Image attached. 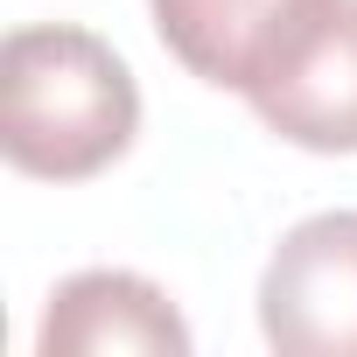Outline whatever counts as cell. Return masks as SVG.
I'll return each instance as SVG.
<instances>
[{"label": "cell", "instance_id": "277c9868", "mask_svg": "<svg viewBox=\"0 0 357 357\" xmlns=\"http://www.w3.org/2000/svg\"><path fill=\"white\" fill-rule=\"evenodd\" d=\"M36 350L43 357H190V322L147 273L91 266L56 280Z\"/></svg>", "mask_w": 357, "mask_h": 357}, {"label": "cell", "instance_id": "3957f363", "mask_svg": "<svg viewBox=\"0 0 357 357\" xmlns=\"http://www.w3.org/2000/svg\"><path fill=\"white\" fill-rule=\"evenodd\" d=\"M259 336L280 357H357V211H315L273 245Z\"/></svg>", "mask_w": 357, "mask_h": 357}, {"label": "cell", "instance_id": "7a4b0ae2", "mask_svg": "<svg viewBox=\"0 0 357 357\" xmlns=\"http://www.w3.org/2000/svg\"><path fill=\"white\" fill-rule=\"evenodd\" d=\"M238 98L287 147L357 154V0H308Z\"/></svg>", "mask_w": 357, "mask_h": 357}, {"label": "cell", "instance_id": "5b68a950", "mask_svg": "<svg viewBox=\"0 0 357 357\" xmlns=\"http://www.w3.org/2000/svg\"><path fill=\"white\" fill-rule=\"evenodd\" d=\"M301 8L308 0H147L161 50L218 91H245Z\"/></svg>", "mask_w": 357, "mask_h": 357}, {"label": "cell", "instance_id": "6da1fadb", "mask_svg": "<svg viewBox=\"0 0 357 357\" xmlns=\"http://www.w3.org/2000/svg\"><path fill=\"white\" fill-rule=\"evenodd\" d=\"M140 133V84L126 56L70 22L0 43V154L36 183H91Z\"/></svg>", "mask_w": 357, "mask_h": 357}]
</instances>
